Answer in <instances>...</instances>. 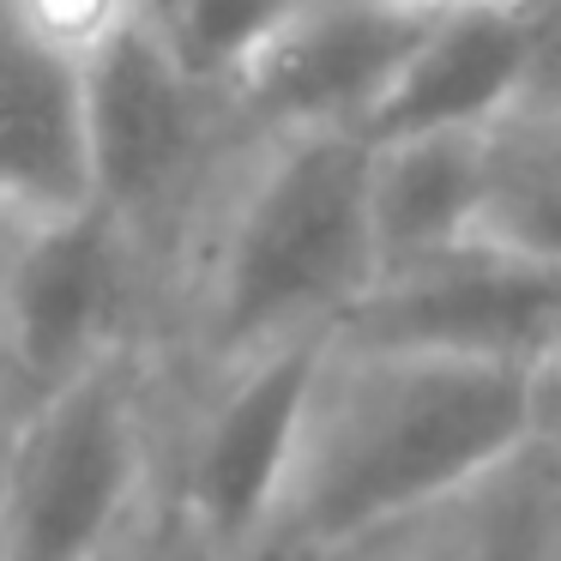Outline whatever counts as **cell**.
Masks as SVG:
<instances>
[{
  "mask_svg": "<svg viewBox=\"0 0 561 561\" xmlns=\"http://www.w3.org/2000/svg\"><path fill=\"white\" fill-rule=\"evenodd\" d=\"M525 73H531V25L519 7H465L423 19L368 110L363 139L477 134L525 98Z\"/></svg>",
  "mask_w": 561,
  "mask_h": 561,
  "instance_id": "30bf717a",
  "label": "cell"
},
{
  "mask_svg": "<svg viewBox=\"0 0 561 561\" xmlns=\"http://www.w3.org/2000/svg\"><path fill=\"white\" fill-rule=\"evenodd\" d=\"M483 134H404L368 139V230L375 272L440 254L477 230Z\"/></svg>",
  "mask_w": 561,
  "mask_h": 561,
  "instance_id": "7c38bea8",
  "label": "cell"
},
{
  "mask_svg": "<svg viewBox=\"0 0 561 561\" xmlns=\"http://www.w3.org/2000/svg\"><path fill=\"white\" fill-rule=\"evenodd\" d=\"M339 339L519 363L561 380V266L465 236L440 254L375 272Z\"/></svg>",
  "mask_w": 561,
  "mask_h": 561,
  "instance_id": "52a82bcc",
  "label": "cell"
},
{
  "mask_svg": "<svg viewBox=\"0 0 561 561\" xmlns=\"http://www.w3.org/2000/svg\"><path fill=\"white\" fill-rule=\"evenodd\" d=\"M411 19H440V13H465V7H525V0H387Z\"/></svg>",
  "mask_w": 561,
  "mask_h": 561,
  "instance_id": "2e32d148",
  "label": "cell"
},
{
  "mask_svg": "<svg viewBox=\"0 0 561 561\" xmlns=\"http://www.w3.org/2000/svg\"><path fill=\"white\" fill-rule=\"evenodd\" d=\"M561 380L332 332L308 380L278 537L308 556L447 501L556 428Z\"/></svg>",
  "mask_w": 561,
  "mask_h": 561,
  "instance_id": "6da1fadb",
  "label": "cell"
},
{
  "mask_svg": "<svg viewBox=\"0 0 561 561\" xmlns=\"http://www.w3.org/2000/svg\"><path fill=\"white\" fill-rule=\"evenodd\" d=\"M110 561H115V556H110Z\"/></svg>",
  "mask_w": 561,
  "mask_h": 561,
  "instance_id": "ac0fdd59",
  "label": "cell"
},
{
  "mask_svg": "<svg viewBox=\"0 0 561 561\" xmlns=\"http://www.w3.org/2000/svg\"><path fill=\"white\" fill-rule=\"evenodd\" d=\"M423 19L387 0H302L290 25L236 79L230 110L248 134L272 127H351L363 134L399 55Z\"/></svg>",
  "mask_w": 561,
  "mask_h": 561,
  "instance_id": "ba28073f",
  "label": "cell"
},
{
  "mask_svg": "<svg viewBox=\"0 0 561 561\" xmlns=\"http://www.w3.org/2000/svg\"><path fill=\"white\" fill-rule=\"evenodd\" d=\"M556 435H561V399H556Z\"/></svg>",
  "mask_w": 561,
  "mask_h": 561,
  "instance_id": "e0dca14e",
  "label": "cell"
},
{
  "mask_svg": "<svg viewBox=\"0 0 561 561\" xmlns=\"http://www.w3.org/2000/svg\"><path fill=\"white\" fill-rule=\"evenodd\" d=\"M296 7L302 0H170V13L158 19V37L199 85L230 98L236 79L290 25Z\"/></svg>",
  "mask_w": 561,
  "mask_h": 561,
  "instance_id": "5bb4252c",
  "label": "cell"
},
{
  "mask_svg": "<svg viewBox=\"0 0 561 561\" xmlns=\"http://www.w3.org/2000/svg\"><path fill=\"white\" fill-rule=\"evenodd\" d=\"M85 199L79 61L37 37L0 0V224Z\"/></svg>",
  "mask_w": 561,
  "mask_h": 561,
  "instance_id": "8fae6325",
  "label": "cell"
},
{
  "mask_svg": "<svg viewBox=\"0 0 561 561\" xmlns=\"http://www.w3.org/2000/svg\"><path fill=\"white\" fill-rule=\"evenodd\" d=\"M471 236L561 266V98H519L489 122Z\"/></svg>",
  "mask_w": 561,
  "mask_h": 561,
  "instance_id": "4fadbf2b",
  "label": "cell"
},
{
  "mask_svg": "<svg viewBox=\"0 0 561 561\" xmlns=\"http://www.w3.org/2000/svg\"><path fill=\"white\" fill-rule=\"evenodd\" d=\"M368 284V139L351 127L248 134L163 284L158 351L194 375L332 339Z\"/></svg>",
  "mask_w": 561,
  "mask_h": 561,
  "instance_id": "7a4b0ae2",
  "label": "cell"
},
{
  "mask_svg": "<svg viewBox=\"0 0 561 561\" xmlns=\"http://www.w3.org/2000/svg\"><path fill=\"white\" fill-rule=\"evenodd\" d=\"M170 368L158 344L85 363L0 435V561H110L158 489Z\"/></svg>",
  "mask_w": 561,
  "mask_h": 561,
  "instance_id": "3957f363",
  "label": "cell"
},
{
  "mask_svg": "<svg viewBox=\"0 0 561 561\" xmlns=\"http://www.w3.org/2000/svg\"><path fill=\"white\" fill-rule=\"evenodd\" d=\"M327 339H296L218 368H170L158 501L218 549L278 537L296 435Z\"/></svg>",
  "mask_w": 561,
  "mask_h": 561,
  "instance_id": "5b68a950",
  "label": "cell"
},
{
  "mask_svg": "<svg viewBox=\"0 0 561 561\" xmlns=\"http://www.w3.org/2000/svg\"><path fill=\"white\" fill-rule=\"evenodd\" d=\"M19 404H25V380H19L13 339H7V308H0V435H7V423L19 416Z\"/></svg>",
  "mask_w": 561,
  "mask_h": 561,
  "instance_id": "9a60e30c",
  "label": "cell"
},
{
  "mask_svg": "<svg viewBox=\"0 0 561 561\" xmlns=\"http://www.w3.org/2000/svg\"><path fill=\"white\" fill-rule=\"evenodd\" d=\"M0 308L25 399L163 327L158 272L98 199L0 224Z\"/></svg>",
  "mask_w": 561,
  "mask_h": 561,
  "instance_id": "8992f818",
  "label": "cell"
},
{
  "mask_svg": "<svg viewBox=\"0 0 561 561\" xmlns=\"http://www.w3.org/2000/svg\"><path fill=\"white\" fill-rule=\"evenodd\" d=\"M296 561H561V435L392 525Z\"/></svg>",
  "mask_w": 561,
  "mask_h": 561,
  "instance_id": "9c48e42d",
  "label": "cell"
},
{
  "mask_svg": "<svg viewBox=\"0 0 561 561\" xmlns=\"http://www.w3.org/2000/svg\"><path fill=\"white\" fill-rule=\"evenodd\" d=\"M79 139H85V199H98L158 272V296L242 151L248 127L230 98L199 85L151 25L122 19L79 61Z\"/></svg>",
  "mask_w": 561,
  "mask_h": 561,
  "instance_id": "277c9868",
  "label": "cell"
}]
</instances>
